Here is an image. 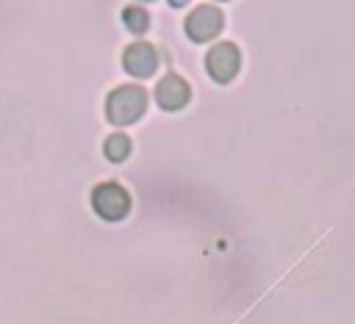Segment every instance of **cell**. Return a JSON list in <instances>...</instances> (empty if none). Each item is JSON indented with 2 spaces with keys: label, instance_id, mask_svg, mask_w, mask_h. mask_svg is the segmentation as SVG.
<instances>
[{
  "label": "cell",
  "instance_id": "obj_9",
  "mask_svg": "<svg viewBox=\"0 0 355 324\" xmlns=\"http://www.w3.org/2000/svg\"><path fill=\"white\" fill-rule=\"evenodd\" d=\"M172 3H175V6H183V3H186V0H172Z\"/></svg>",
  "mask_w": 355,
  "mask_h": 324
},
{
  "label": "cell",
  "instance_id": "obj_5",
  "mask_svg": "<svg viewBox=\"0 0 355 324\" xmlns=\"http://www.w3.org/2000/svg\"><path fill=\"white\" fill-rule=\"evenodd\" d=\"M155 100H158V105H161L164 111H178V108H183V105L189 102V86H186V80L178 78V75L164 78V80L158 83V89H155Z\"/></svg>",
  "mask_w": 355,
  "mask_h": 324
},
{
  "label": "cell",
  "instance_id": "obj_8",
  "mask_svg": "<svg viewBox=\"0 0 355 324\" xmlns=\"http://www.w3.org/2000/svg\"><path fill=\"white\" fill-rule=\"evenodd\" d=\"M125 22H128V28H130V30H136V33H139V30H144V28H147V14H144V11H139V8H128V11H125Z\"/></svg>",
  "mask_w": 355,
  "mask_h": 324
},
{
  "label": "cell",
  "instance_id": "obj_7",
  "mask_svg": "<svg viewBox=\"0 0 355 324\" xmlns=\"http://www.w3.org/2000/svg\"><path fill=\"white\" fill-rule=\"evenodd\" d=\"M128 155H130V138H128V136L114 133V136L105 138V158H108V161L119 163V161H125Z\"/></svg>",
  "mask_w": 355,
  "mask_h": 324
},
{
  "label": "cell",
  "instance_id": "obj_3",
  "mask_svg": "<svg viewBox=\"0 0 355 324\" xmlns=\"http://www.w3.org/2000/svg\"><path fill=\"white\" fill-rule=\"evenodd\" d=\"M236 69H239V50L233 44H219L208 53V72L214 80L225 83L236 75Z\"/></svg>",
  "mask_w": 355,
  "mask_h": 324
},
{
  "label": "cell",
  "instance_id": "obj_6",
  "mask_svg": "<svg viewBox=\"0 0 355 324\" xmlns=\"http://www.w3.org/2000/svg\"><path fill=\"white\" fill-rule=\"evenodd\" d=\"M155 53H153V47H147V44H133V47H128V53H125V69L130 72V75H136V78H147V75H153V69H155Z\"/></svg>",
  "mask_w": 355,
  "mask_h": 324
},
{
  "label": "cell",
  "instance_id": "obj_1",
  "mask_svg": "<svg viewBox=\"0 0 355 324\" xmlns=\"http://www.w3.org/2000/svg\"><path fill=\"white\" fill-rule=\"evenodd\" d=\"M147 108V94L139 86H122L108 97V119L114 125H130L136 122Z\"/></svg>",
  "mask_w": 355,
  "mask_h": 324
},
{
  "label": "cell",
  "instance_id": "obj_2",
  "mask_svg": "<svg viewBox=\"0 0 355 324\" xmlns=\"http://www.w3.org/2000/svg\"><path fill=\"white\" fill-rule=\"evenodd\" d=\"M92 208L103 219L116 222V219H122L130 210V197H128V191L119 183H100L92 191Z\"/></svg>",
  "mask_w": 355,
  "mask_h": 324
},
{
  "label": "cell",
  "instance_id": "obj_4",
  "mask_svg": "<svg viewBox=\"0 0 355 324\" xmlns=\"http://www.w3.org/2000/svg\"><path fill=\"white\" fill-rule=\"evenodd\" d=\"M219 28H222V14H219L216 8H211V6L197 8V11L189 17V22H186L189 36H191V39H197V42H205V39L216 36V30H219Z\"/></svg>",
  "mask_w": 355,
  "mask_h": 324
}]
</instances>
